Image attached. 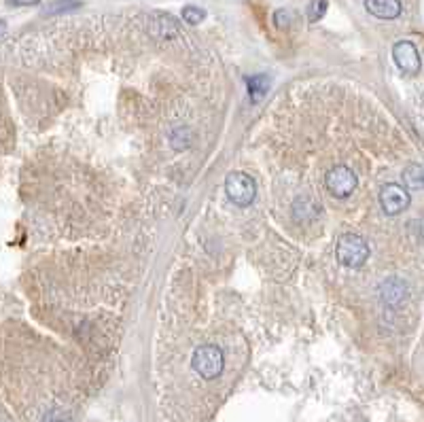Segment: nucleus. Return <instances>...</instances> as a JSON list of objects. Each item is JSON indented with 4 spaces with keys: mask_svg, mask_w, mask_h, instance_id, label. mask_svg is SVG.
<instances>
[{
    "mask_svg": "<svg viewBox=\"0 0 424 422\" xmlns=\"http://www.w3.org/2000/svg\"><path fill=\"white\" fill-rule=\"evenodd\" d=\"M380 206L388 217L401 215L410 206V193L403 185L397 183H386L380 189Z\"/></svg>",
    "mask_w": 424,
    "mask_h": 422,
    "instance_id": "5",
    "label": "nucleus"
},
{
    "mask_svg": "<svg viewBox=\"0 0 424 422\" xmlns=\"http://www.w3.org/2000/svg\"><path fill=\"white\" fill-rule=\"evenodd\" d=\"M295 13H290L288 9H278L276 13H274V26L276 28H281V30H288L293 23H295Z\"/></svg>",
    "mask_w": 424,
    "mask_h": 422,
    "instance_id": "15",
    "label": "nucleus"
},
{
    "mask_svg": "<svg viewBox=\"0 0 424 422\" xmlns=\"http://www.w3.org/2000/svg\"><path fill=\"white\" fill-rule=\"evenodd\" d=\"M246 83H249V94H251L253 102H259L268 94V90H270V79L266 75H261V77H249Z\"/></svg>",
    "mask_w": 424,
    "mask_h": 422,
    "instance_id": "11",
    "label": "nucleus"
},
{
    "mask_svg": "<svg viewBox=\"0 0 424 422\" xmlns=\"http://www.w3.org/2000/svg\"><path fill=\"white\" fill-rule=\"evenodd\" d=\"M393 60L397 64V68L410 77L418 75L420 72V53L416 49V45L412 40H397L395 47H393Z\"/></svg>",
    "mask_w": 424,
    "mask_h": 422,
    "instance_id": "6",
    "label": "nucleus"
},
{
    "mask_svg": "<svg viewBox=\"0 0 424 422\" xmlns=\"http://www.w3.org/2000/svg\"><path fill=\"white\" fill-rule=\"evenodd\" d=\"M40 0H9V4H13V6H34Z\"/></svg>",
    "mask_w": 424,
    "mask_h": 422,
    "instance_id": "17",
    "label": "nucleus"
},
{
    "mask_svg": "<svg viewBox=\"0 0 424 422\" xmlns=\"http://www.w3.org/2000/svg\"><path fill=\"white\" fill-rule=\"evenodd\" d=\"M148 32L161 40H172L178 36V21L168 13H157L148 21Z\"/></svg>",
    "mask_w": 424,
    "mask_h": 422,
    "instance_id": "7",
    "label": "nucleus"
},
{
    "mask_svg": "<svg viewBox=\"0 0 424 422\" xmlns=\"http://www.w3.org/2000/svg\"><path fill=\"white\" fill-rule=\"evenodd\" d=\"M337 261L346 268L359 270L367 264L369 259V244L363 236L359 234H344L337 240V249H335Z\"/></svg>",
    "mask_w": 424,
    "mask_h": 422,
    "instance_id": "1",
    "label": "nucleus"
},
{
    "mask_svg": "<svg viewBox=\"0 0 424 422\" xmlns=\"http://www.w3.org/2000/svg\"><path fill=\"white\" fill-rule=\"evenodd\" d=\"M43 422H72V418H70L68 412H64V410H60V408H53V410H49V412L43 416Z\"/></svg>",
    "mask_w": 424,
    "mask_h": 422,
    "instance_id": "16",
    "label": "nucleus"
},
{
    "mask_svg": "<svg viewBox=\"0 0 424 422\" xmlns=\"http://www.w3.org/2000/svg\"><path fill=\"white\" fill-rule=\"evenodd\" d=\"M183 19H185L189 26H197V23H202V21L206 19V11L200 9V6L189 4V6L183 9Z\"/></svg>",
    "mask_w": 424,
    "mask_h": 422,
    "instance_id": "12",
    "label": "nucleus"
},
{
    "mask_svg": "<svg viewBox=\"0 0 424 422\" xmlns=\"http://www.w3.org/2000/svg\"><path fill=\"white\" fill-rule=\"evenodd\" d=\"M4 28H6V23H4V21H2V19H0V34H2V32H4Z\"/></svg>",
    "mask_w": 424,
    "mask_h": 422,
    "instance_id": "18",
    "label": "nucleus"
},
{
    "mask_svg": "<svg viewBox=\"0 0 424 422\" xmlns=\"http://www.w3.org/2000/svg\"><path fill=\"white\" fill-rule=\"evenodd\" d=\"M191 367H193L195 374H200L204 380H217V378L223 374V367H225L223 350H221L219 346H214V344L200 346V348L193 352Z\"/></svg>",
    "mask_w": 424,
    "mask_h": 422,
    "instance_id": "2",
    "label": "nucleus"
},
{
    "mask_svg": "<svg viewBox=\"0 0 424 422\" xmlns=\"http://www.w3.org/2000/svg\"><path fill=\"white\" fill-rule=\"evenodd\" d=\"M365 9L378 19H395L403 11L401 0H365Z\"/></svg>",
    "mask_w": 424,
    "mask_h": 422,
    "instance_id": "8",
    "label": "nucleus"
},
{
    "mask_svg": "<svg viewBox=\"0 0 424 422\" xmlns=\"http://www.w3.org/2000/svg\"><path fill=\"white\" fill-rule=\"evenodd\" d=\"M327 6L329 2L327 0H310L308 4V19L310 21H320L327 13Z\"/></svg>",
    "mask_w": 424,
    "mask_h": 422,
    "instance_id": "14",
    "label": "nucleus"
},
{
    "mask_svg": "<svg viewBox=\"0 0 424 422\" xmlns=\"http://www.w3.org/2000/svg\"><path fill=\"white\" fill-rule=\"evenodd\" d=\"M401 178H403V185H406L408 189L423 191L424 189V166L423 163H410V166L403 170Z\"/></svg>",
    "mask_w": 424,
    "mask_h": 422,
    "instance_id": "10",
    "label": "nucleus"
},
{
    "mask_svg": "<svg viewBox=\"0 0 424 422\" xmlns=\"http://www.w3.org/2000/svg\"><path fill=\"white\" fill-rule=\"evenodd\" d=\"M357 183H359L357 174H354L348 166H344V163L333 166V168L327 172V176H325V187H327V191H329L333 198H339V200L348 198V195L357 189Z\"/></svg>",
    "mask_w": 424,
    "mask_h": 422,
    "instance_id": "4",
    "label": "nucleus"
},
{
    "mask_svg": "<svg viewBox=\"0 0 424 422\" xmlns=\"http://www.w3.org/2000/svg\"><path fill=\"white\" fill-rule=\"evenodd\" d=\"M408 295V286L406 282L399 278H388L382 284V299L391 305H399Z\"/></svg>",
    "mask_w": 424,
    "mask_h": 422,
    "instance_id": "9",
    "label": "nucleus"
},
{
    "mask_svg": "<svg viewBox=\"0 0 424 422\" xmlns=\"http://www.w3.org/2000/svg\"><path fill=\"white\" fill-rule=\"evenodd\" d=\"M81 6V0H53L49 6H47V13L51 15H58V13H68V11H75Z\"/></svg>",
    "mask_w": 424,
    "mask_h": 422,
    "instance_id": "13",
    "label": "nucleus"
},
{
    "mask_svg": "<svg viewBox=\"0 0 424 422\" xmlns=\"http://www.w3.org/2000/svg\"><path fill=\"white\" fill-rule=\"evenodd\" d=\"M225 193H227L229 202H234L236 206L244 208V206H251L255 202L257 185L244 172H229L227 178H225Z\"/></svg>",
    "mask_w": 424,
    "mask_h": 422,
    "instance_id": "3",
    "label": "nucleus"
}]
</instances>
